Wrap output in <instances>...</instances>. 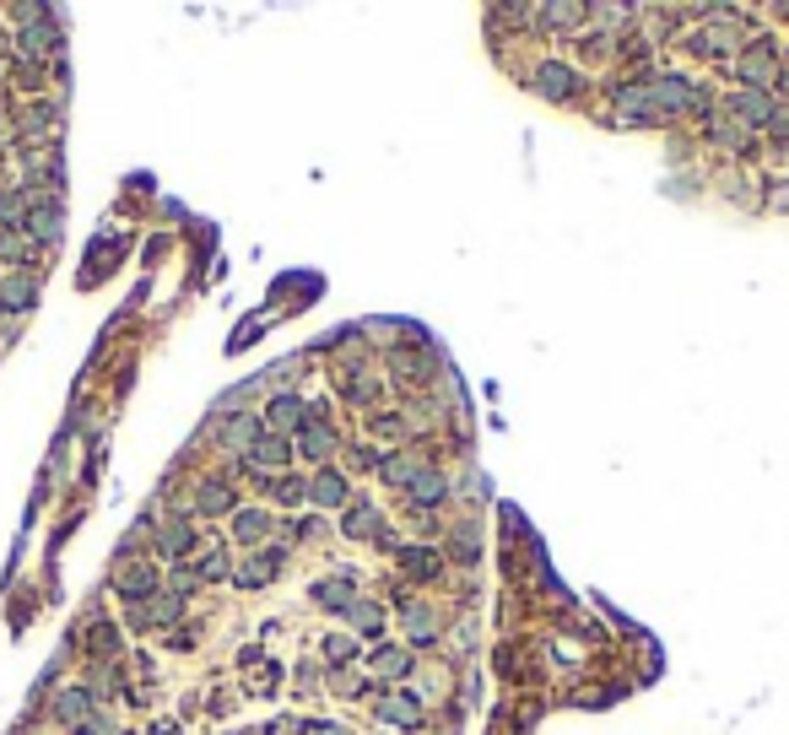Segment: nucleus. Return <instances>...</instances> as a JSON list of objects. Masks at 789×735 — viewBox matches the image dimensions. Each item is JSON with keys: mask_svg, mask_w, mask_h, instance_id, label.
Masks as SVG:
<instances>
[{"mask_svg": "<svg viewBox=\"0 0 789 735\" xmlns=\"http://www.w3.org/2000/svg\"><path fill=\"white\" fill-rule=\"evenodd\" d=\"M536 87L546 92V98H573V92H579V71H568V65H541L536 71Z\"/></svg>", "mask_w": 789, "mask_h": 735, "instance_id": "obj_1", "label": "nucleus"}, {"mask_svg": "<svg viewBox=\"0 0 789 735\" xmlns=\"http://www.w3.org/2000/svg\"><path fill=\"white\" fill-rule=\"evenodd\" d=\"M190 546H195V530L184 525V519H168L163 536H157V552H163V557H184Z\"/></svg>", "mask_w": 789, "mask_h": 735, "instance_id": "obj_2", "label": "nucleus"}, {"mask_svg": "<svg viewBox=\"0 0 789 735\" xmlns=\"http://www.w3.org/2000/svg\"><path fill=\"white\" fill-rule=\"evenodd\" d=\"M249 460L260 465V471H276V465H287V438H254V444H249Z\"/></svg>", "mask_w": 789, "mask_h": 735, "instance_id": "obj_3", "label": "nucleus"}, {"mask_svg": "<svg viewBox=\"0 0 789 735\" xmlns=\"http://www.w3.org/2000/svg\"><path fill=\"white\" fill-rule=\"evenodd\" d=\"M444 492H449V481L438 476V471H422L417 481H411V503H422V509H433V503H444Z\"/></svg>", "mask_w": 789, "mask_h": 735, "instance_id": "obj_4", "label": "nucleus"}, {"mask_svg": "<svg viewBox=\"0 0 789 735\" xmlns=\"http://www.w3.org/2000/svg\"><path fill=\"white\" fill-rule=\"evenodd\" d=\"M119 595H130V600L157 595V573L152 568H125V573H119Z\"/></svg>", "mask_w": 789, "mask_h": 735, "instance_id": "obj_5", "label": "nucleus"}, {"mask_svg": "<svg viewBox=\"0 0 789 735\" xmlns=\"http://www.w3.org/2000/svg\"><path fill=\"white\" fill-rule=\"evenodd\" d=\"M55 719H65V725H87V719H92V698H87V692H60Z\"/></svg>", "mask_w": 789, "mask_h": 735, "instance_id": "obj_6", "label": "nucleus"}, {"mask_svg": "<svg viewBox=\"0 0 789 735\" xmlns=\"http://www.w3.org/2000/svg\"><path fill=\"white\" fill-rule=\"evenodd\" d=\"M265 417H271V427L292 433V427H303V406L292 395H282V400H271V406H265Z\"/></svg>", "mask_w": 789, "mask_h": 735, "instance_id": "obj_7", "label": "nucleus"}, {"mask_svg": "<svg viewBox=\"0 0 789 735\" xmlns=\"http://www.w3.org/2000/svg\"><path fill=\"white\" fill-rule=\"evenodd\" d=\"M33 298H38V287L28 282V276H11V282L0 287V309H28Z\"/></svg>", "mask_w": 789, "mask_h": 735, "instance_id": "obj_8", "label": "nucleus"}, {"mask_svg": "<svg viewBox=\"0 0 789 735\" xmlns=\"http://www.w3.org/2000/svg\"><path fill=\"white\" fill-rule=\"evenodd\" d=\"M314 600H319L325 611H352V600H357V595L346 590L341 579H330V584H314Z\"/></svg>", "mask_w": 789, "mask_h": 735, "instance_id": "obj_9", "label": "nucleus"}, {"mask_svg": "<svg viewBox=\"0 0 789 735\" xmlns=\"http://www.w3.org/2000/svg\"><path fill=\"white\" fill-rule=\"evenodd\" d=\"M730 109L741 114L746 125H768V114H773V109H768V98H762V92H741V98H735Z\"/></svg>", "mask_w": 789, "mask_h": 735, "instance_id": "obj_10", "label": "nucleus"}, {"mask_svg": "<svg viewBox=\"0 0 789 735\" xmlns=\"http://www.w3.org/2000/svg\"><path fill=\"white\" fill-rule=\"evenodd\" d=\"M28 227L44 238V244H55V238H60V206H55V200H44V211H33Z\"/></svg>", "mask_w": 789, "mask_h": 735, "instance_id": "obj_11", "label": "nucleus"}, {"mask_svg": "<svg viewBox=\"0 0 789 735\" xmlns=\"http://www.w3.org/2000/svg\"><path fill=\"white\" fill-rule=\"evenodd\" d=\"M341 498H346V481H341L336 471H319V481H314V503H325V509H336Z\"/></svg>", "mask_w": 789, "mask_h": 735, "instance_id": "obj_12", "label": "nucleus"}, {"mask_svg": "<svg viewBox=\"0 0 789 735\" xmlns=\"http://www.w3.org/2000/svg\"><path fill=\"white\" fill-rule=\"evenodd\" d=\"M400 563H406V573H417V579H433V573H438V552H422V546H406V552H400Z\"/></svg>", "mask_w": 789, "mask_h": 735, "instance_id": "obj_13", "label": "nucleus"}, {"mask_svg": "<svg viewBox=\"0 0 789 735\" xmlns=\"http://www.w3.org/2000/svg\"><path fill=\"white\" fill-rule=\"evenodd\" d=\"M330 449H336V433H330V427H303V454H314V460H325Z\"/></svg>", "mask_w": 789, "mask_h": 735, "instance_id": "obj_14", "label": "nucleus"}, {"mask_svg": "<svg viewBox=\"0 0 789 735\" xmlns=\"http://www.w3.org/2000/svg\"><path fill=\"white\" fill-rule=\"evenodd\" d=\"M227 503L233 498H227L222 481H206V487H200V514H227Z\"/></svg>", "mask_w": 789, "mask_h": 735, "instance_id": "obj_15", "label": "nucleus"}, {"mask_svg": "<svg viewBox=\"0 0 789 735\" xmlns=\"http://www.w3.org/2000/svg\"><path fill=\"white\" fill-rule=\"evenodd\" d=\"M373 665H379L384 676H406L411 671V654L406 649H379V654H373Z\"/></svg>", "mask_w": 789, "mask_h": 735, "instance_id": "obj_16", "label": "nucleus"}, {"mask_svg": "<svg viewBox=\"0 0 789 735\" xmlns=\"http://www.w3.org/2000/svg\"><path fill=\"white\" fill-rule=\"evenodd\" d=\"M373 530H379V514H373V509H352V514H346V536H352V541L373 536Z\"/></svg>", "mask_w": 789, "mask_h": 735, "instance_id": "obj_17", "label": "nucleus"}, {"mask_svg": "<svg viewBox=\"0 0 789 735\" xmlns=\"http://www.w3.org/2000/svg\"><path fill=\"white\" fill-rule=\"evenodd\" d=\"M49 44H55V28H44V22H33V28H22V49H28V55H44Z\"/></svg>", "mask_w": 789, "mask_h": 735, "instance_id": "obj_18", "label": "nucleus"}, {"mask_svg": "<svg viewBox=\"0 0 789 735\" xmlns=\"http://www.w3.org/2000/svg\"><path fill=\"white\" fill-rule=\"evenodd\" d=\"M265 525H271L265 514H238V519H233V536H238V541H260Z\"/></svg>", "mask_w": 789, "mask_h": 735, "instance_id": "obj_19", "label": "nucleus"}, {"mask_svg": "<svg viewBox=\"0 0 789 735\" xmlns=\"http://www.w3.org/2000/svg\"><path fill=\"white\" fill-rule=\"evenodd\" d=\"M384 719L411 730V725H417V703H411V698H390V703H384Z\"/></svg>", "mask_w": 789, "mask_h": 735, "instance_id": "obj_20", "label": "nucleus"}, {"mask_svg": "<svg viewBox=\"0 0 789 735\" xmlns=\"http://www.w3.org/2000/svg\"><path fill=\"white\" fill-rule=\"evenodd\" d=\"M276 563H282V557H276V552L265 557V563H249L244 573H238V584H244V590H254V584H265V579H271V573H276Z\"/></svg>", "mask_w": 789, "mask_h": 735, "instance_id": "obj_21", "label": "nucleus"}, {"mask_svg": "<svg viewBox=\"0 0 789 735\" xmlns=\"http://www.w3.org/2000/svg\"><path fill=\"white\" fill-rule=\"evenodd\" d=\"M346 617H352L357 627H363L368 638H373V633H379V627H384V617H379V606H363V600H352V611H346Z\"/></svg>", "mask_w": 789, "mask_h": 735, "instance_id": "obj_22", "label": "nucleus"}, {"mask_svg": "<svg viewBox=\"0 0 789 735\" xmlns=\"http://www.w3.org/2000/svg\"><path fill=\"white\" fill-rule=\"evenodd\" d=\"M222 438H227L233 449H249V444H254V422H249V417H233V422L222 427Z\"/></svg>", "mask_w": 789, "mask_h": 735, "instance_id": "obj_23", "label": "nucleus"}, {"mask_svg": "<svg viewBox=\"0 0 789 735\" xmlns=\"http://www.w3.org/2000/svg\"><path fill=\"white\" fill-rule=\"evenodd\" d=\"M0 222H28V206H22V195H0Z\"/></svg>", "mask_w": 789, "mask_h": 735, "instance_id": "obj_24", "label": "nucleus"}, {"mask_svg": "<svg viewBox=\"0 0 789 735\" xmlns=\"http://www.w3.org/2000/svg\"><path fill=\"white\" fill-rule=\"evenodd\" d=\"M200 579H227V557H222V552L200 557Z\"/></svg>", "mask_w": 789, "mask_h": 735, "instance_id": "obj_25", "label": "nucleus"}, {"mask_svg": "<svg viewBox=\"0 0 789 735\" xmlns=\"http://www.w3.org/2000/svg\"><path fill=\"white\" fill-rule=\"evenodd\" d=\"M303 492H309V487H303V481H282V487H276V498H282V503H298Z\"/></svg>", "mask_w": 789, "mask_h": 735, "instance_id": "obj_26", "label": "nucleus"}, {"mask_svg": "<svg viewBox=\"0 0 789 735\" xmlns=\"http://www.w3.org/2000/svg\"><path fill=\"white\" fill-rule=\"evenodd\" d=\"M325 735H346V730H325Z\"/></svg>", "mask_w": 789, "mask_h": 735, "instance_id": "obj_27", "label": "nucleus"}]
</instances>
